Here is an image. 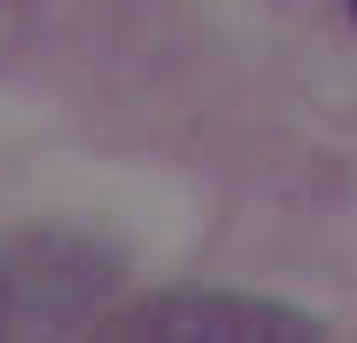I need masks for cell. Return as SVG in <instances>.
<instances>
[{"instance_id":"6da1fadb","label":"cell","mask_w":357,"mask_h":343,"mask_svg":"<svg viewBox=\"0 0 357 343\" xmlns=\"http://www.w3.org/2000/svg\"><path fill=\"white\" fill-rule=\"evenodd\" d=\"M128 330L182 337V343H209V337H229V343H263V337L303 343V337H324L317 317H303V310L257 303V296H209V289H189V296H169V303H142L135 317H128Z\"/></svg>"},{"instance_id":"7a4b0ae2","label":"cell","mask_w":357,"mask_h":343,"mask_svg":"<svg viewBox=\"0 0 357 343\" xmlns=\"http://www.w3.org/2000/svg\"><path fill=\"white\" fill-rule=\"evenodd\" d=\"M351 14H357V0H351Z\"/></svg>"}]
</instances>
